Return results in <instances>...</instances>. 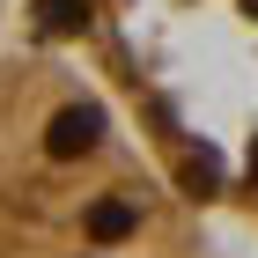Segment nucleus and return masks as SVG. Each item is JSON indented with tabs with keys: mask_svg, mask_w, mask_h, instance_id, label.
<instances>
[{
	"mask_svg": "<svg viewBox=\"0 0 258 258\" xmlns=\"http://www.w3.org/2000/svg\"><path fill=\"white\" fill-rule=\"evenodd\" d=\"M0 258H192L81 67L0 44Z\"/></svg>",
	"mask_w": 258,
	"mask_h": 258,
	"instance_id": "f257e3e1",
	"label": "nucleus"
},
{
	"mask_svg": "<svg viewBox=\"0 0 258 258\" xmlns=\"http://www.w3.org/2000/svg\"><path fill=\"white\" fill-rule=\"evenodd\" d=\"M8 15H15V0H0V44H8Z\"/></svg>",
	"mask_w": 258,
	"mask_h": 258,
	"instance_id": "f03ea898",
	"label": "nucleus"
}]
</instances>
